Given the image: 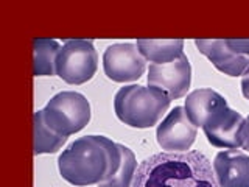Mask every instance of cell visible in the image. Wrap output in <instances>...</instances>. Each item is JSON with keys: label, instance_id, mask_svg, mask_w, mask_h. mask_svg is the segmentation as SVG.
<instances>
[{"label": "cell", "instance_id": "obj_7", "mask_svg": "<svg viewBox=\"0 0 249 187\" xmlns=\"http://www.w3.org/2000/svg\"><path fill=\"white\" fill-rule=\"evenodd\" d=\"M103 70L109 80L115 83L136 81L145 74L146 59L139 47L132 42H117L103 53Z\"/></svg>", "mask_w": 249, "mask_h": 187}, {"label": "cell", "instance_id": "obj_14", "mask_svg": "<svg viewBox=\"0 0 249 187\" xmlns=\"http://www.w3.org/2000/svg\"><path fill=\"white\" fill-rule=\"evenodd\" d=\"M62 45L56 39H33V75L53 76L56 75V59Z\"/></svg>", "mask_w": 249, "mask_h": 187}, {"label": "cell", "instance_id": "obj_11", "mask_svg": "<svg viewBox=\"0 0 249 187\" xmlns=\"http://www.w3.org/2000/svg\"><path fill=\"white\" fill-rule=\"evenodd\" d=\"M220 187H249V154L240 150H223L212 162Z\"/></svg>", "mask_w": 249, "mask_h": 187}, {"label": "cell", "instance_id": "obj_9", "mask_svg": "<svg viewBox=\"0 0 249 187\" xmlns=\"http://www.w3.org/2000/svg\"><path fill=\"white\" fill-rule=\"evenodd\" d=\"M198 134V128L190 122L184 106H175L156 130V140L165 151H189Z\"/></svg>", "mask_w": 249, "mask_h": 187}, {"label": "cell", "instance_id": "obj_6", "mask_svg": "<svg viewBox=\"0 0 249 187\" xmlns=\"http://www.w3.org/2000/svg\"><path fill=\"white\" fill-rule=\"evenodd\" d=\"M195 45L226 75L245 76L249 72V39H196Z\"/></svg>", "mask_w": 249, "mask_h": 187}, {"label": "cell", "instance_id": "obj_8", "mask_svg": "<svg viewBox=\"0 0 249 187\" xmlns=\"http://www.w3.org/2000/svg\"><path fill=\"white\" fill-rule=\"evenodd\" d=\"M243 125L245 117L226 105L209 117L202 131L210 145L224 150H238L243 148Z\"/></svg>", "mask_w": 249, "mask_h": 187}, {"label": "cell", "instance_id": "obj_2", "mask_svg": "<svg viewBox=\"0 0 249 187\" xmlns=\"http://www.w3.org/2000/svg\"><path fill=\"white\" fill-rule=\"evenodd\" d=\"M122 161L120 144L106 136L75 139L58 158V168L67 183L86 187L98 186L115 175Z\"/></svg>", "mask_w": 249, "mask_h": 187}, {"label": "cell", "instance_id": "obj_10", "mask_svg": "<svg viewBox=\"0 0 249 187\" xmlns=\"http://www.w3.org/2000/svg\"><path fill=\"white\" fill-rule=\"evenodd\" d=\"M146 81L148 86L163 91L171 100L185 97L192 84V66L187 55L168 64H150Z\"/></svg>", "mask_w": 249, "mask_h": 187}, {"label": "cell", "instance_id": "obj_18", "mask_svg": "<svg viewBox=\"0 0 249 187\" xmlns=\"http://www.w3.org/2000/svg\"><path fill=\"white\" fill-rule=\"evenodd\" d=\"M241 92H243V95L246 100H249V72L241 76Z\"/></svg>", "mask_w": 249, "mask_h": 187}, {"label": "cell", "instance_id": "obj_1", "mask_svg": "<svg viewBox=\"0 0 249 187\" xmlns=\"http://www.w3.org/2000/svg\"><path fill=\"white\" fill-rule=\"evenodd\" d=\"M132 187H220L213 167L196 150L151 154L139 164Z\"/></svg>", "mask_w": 249, "mask_h": 187}, {"label": "cell", "instance_id": "obj_12", "mask_svg": "<svg viewBox=\"0 0 249 187\" xmlns=\"http://www.w3.org/2000/svg\"><path fill=\"white\" fill-rule=\"evenodd\" d=\"M228 101L221 95L220 92H216L210 88H202L190 92L185 97L184 109L187 115H189L190 122L196 128H202L207 119L212 115L218 108L226 106Z\"/></svg>", "mask_w": 249, "mask_h": 187}, {"label": "cell", "instance_id": "obj_15", "mask_svg": "<svg viewBox=\"0 0 249 187\" xmlns=\"http://www.w3.org/2000/svg\"><path fill=\"white\" fill-rule=\"evenodd\" d=\"M33 128H35V144H33V153L44 154V153H56L61 150V147L66 144L67 137L58 134L56 131H53L49 125H47L42 109L36 111L33 115Z\"/></svg>", "mask_w": 249, "mask_h": 187}, {"label": "cell", "instance_id": "obj_16", "mask_svg": "<svg viewBox=\"0 0 249 187\" xmlns=\"http://www.w3.org/2000/svg\"><path fill=\"white\" fill-rule=\"evenodd\" d=\"M120 151H122V161L120 166L117 168L115 175L109 178L107 181L100 183L98 187H132L137 171V159L136 154L132 153L129 147L120 144Z\"/></svg>", "mask_w": 249, "mask_h": 187}, {"label": "cell", "instance_id": "obj_5", "mask_svg": "<svg viewBox=\"0 0 249 187\" xmlns=\"http://www.w3.org/2000/svg\"><path fill=\"white\" fill-rule=\"evenodd\" d=\"M98 69V53L92 39H66L56 59V75L69 84H83Z\"/></svg>", "mask_w": 249, "mask_h": 187}, {"label": "cell", "instance_id": "obj_4", "mask_svg": "<svg viewBox=\"0 0 249 187\" xmlns=\"http://www.w3.org/2000/svg\"><path fill=\"white\" fill-rule=\"evenodd\" d=\"M42 114L53 131L69 137L90 122V103L80 92L62 91L49 100Z\"/></svg>", "mask_w": 249, "mask_h": 187}, {"label": "cell", "instance_id": "obj_17", "mask_svg": "<svg viewBox=\"0 0 249 187\" xmlns=\"http://www.w3.org/2000/svg\"><path fill=\"white\" fill-rule=\"evenodd\" d=\"M241 136H243V150L249 151V115L245 119L243 132H241Z\"/></svg>", "mask_w": 249, "mask_h": 187}, {"label": "cell", "instance_id": "obj_13", "mask_svg": "<svg viewBox=\"0 0 249 187\" xmlns=\"http://www.w3.org/2000/svg\"><path fill=\"white\" fill-rule=\"evenodd\" d=\"M136 45L151 64H168L184 55L182 39H137Z\"/></svg>", "mask_w": 249, "mask_h": 187}, {"label": "cell", "instance_id": "obj_3", "mask_svg": "<svg viewBox=\"0 0 249 187\" xmlns=\"http://www.w3.org/2000/svg\"><path fill=\"white\" fill-rule=\"evenodd\" d=\"M170 103L171 98L159 88L128 84L117 91L114 97V111L124 125L143 130L159 125Z\"/></svg>", "mask_w": 249, "mask_h": 187}]
</instances>
